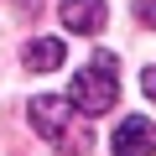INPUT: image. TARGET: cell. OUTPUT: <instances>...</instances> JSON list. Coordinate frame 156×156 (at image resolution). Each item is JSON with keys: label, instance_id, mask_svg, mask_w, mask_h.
I'll use <instances>...</instances> for the list:
<instances>
[{"label": "cell", "instance_id": "cell-2", "mask_svg": "<svg viewBox=\"0 0 156 156\" xmlns=\"http://www.w3.org/2000/svg\"><path fill=\"white\" fill-rule=\"evenodd\" d=\"M68 99H73V109H83V115H104V109H115V99H120V68H115V57H109V52H94L89 68L73 73Z\"/></svg>", "mask_w": 156, "mask_h": 156}, {"label": "cell", "instance_id": "cell-4", "mask_svg": "<svg viewBox=\"0 0 156 156\" xmlns=\"http://www.w3.org/2000/svg\"><path fill=\"white\" fill-rule=\"evenodd\" d=\"M57 16H62V26H68V31H78V37H99V31H104V21H109L104 0H62Z\"/></svg>", "mask_w": 156, "mask_h": 156}, {"label": "cell", "instance_id": "cell-7", "mask_svg": "<svg viewBox=\"0 0 156 156\" xmlns=\"http://www.w3.org/2000/svg\"><path fill=\"white\" fill-rule=\"evenodd\" d=\"M140 89H146V94L156 99V68H146V73H140Z\"/></svg>", "mask_w": 156, "mask_h": 156}, {"label": "cell", "instance_id": "cell-3", "mask_svg": "<svg viewBox=\"0 0 156 156\" xmlns=\"http://www.w3.org/2000/svg\"><path fill=\"white\" fill-rule=\"evenodd\" d=\"M115 156H156V125H151L146 115L120 120V130H115Z\"/></svg>", "mask_w": 156, "mask_h": 156}, {"label": "cell", "instance_id": "cell-1", "mask_svg": "<svg viewBox=\"0 0 156 156\" xmlns=\"http://www.w3.org/2000/svg\"><path fill=\"white\" fill-rule=\"evenodd\" d=\"M31 130L62 156H83L89 151V125H83V109L73 115V99H57V94L31 99Z\"/></svg>", "mask_w": 156, "mask_h": 156}, {"label": "cell", "instance_id": "cell-6", "mask_svg": "<svg viewBox=\"0 0 156 156\" xmlns=\"http://www.w3.org/2000/svg\"><path fill=\"white\" fill-rule=\"evenodd\" d=\"M135 16H140L146 26H156V0H135Z\"/></svg>", "mask_w": 156, "mask_h": 156}, {"label": "cell", "instance_id": "cell-5", "mask_svg": "<svg viewBox=\"0 0 156 156\" xmlns=\"http://www.w3.org/2000/svg\"><path fill=\"white\" fill-rule=\"evenodd\" d=\"M26 68L31 73H52V68H62V42L57 37H37V42H26Z\"/></svg>", "mask_w": 156, "mask_h": 156}]
</instances>
